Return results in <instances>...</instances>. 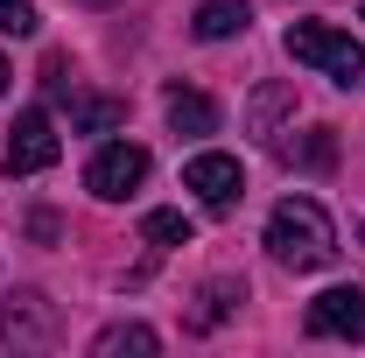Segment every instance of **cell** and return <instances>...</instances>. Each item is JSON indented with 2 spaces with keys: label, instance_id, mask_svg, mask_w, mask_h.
Listing matches in <instances>:
<instances>
[{
  "label": "cell",
  "instance_id": "cell-1",
  "mask_svg": "<svg viewBox=\"0 0 365 358\" xmlns=\"http://www.w3.org/2000/svg\"><path fill=\"white\" fill-rule=\"evenodd\" d=\"M267 253L281 260V267L295 274H317L337 260V225H330V211H323L317 197H281L267 218Z\"/></svg>",
  "mask_w": 365,
  "mask_h": 358
},
{
  "label": "cell",
  "instance_id": "cell-2",
  "mask_svg": "<svg viewBox=\"0 0 365 358\" xmlns=\"http://www.w3.org/2000/svg\"><path fill=\"white\" fill-rule=\"evenodd\" d=\"M281 49H288L295 63H309L317 78H330V85H359L365 78V43L344 36V29H330V21H295V29L281 36Z\"/></svg>",
  "mask_w": 365,
  "mask_h": 358
},
{
  "label": "cell",
  "instance_id": "cell-3",
  "mask_svg": "<svg viewBox=\"0 0 365 358\" xmlns=\"http://www.w3.org/2000/svg\"><path fill=\"white\" fill-rule=\"evenodd\" d=\"M148 169H155V162H148L140 140H106V148L85 162V190L98 197V204H120V197H134L140 183H148Z\"/></svg>",
  "mask_w": 365,
  "mask_h": 358
},
{
  "label": "cell",
  "instance_id": "cell-4",
  "mask_svg": "<svg viewBox=\"0 0 365 358\" xmlns=\"http://www.w3.org/2000/svg\"><path fill=\"white\" fill-rule=\"evenodd\" d=\"M56 344V302L43 288H21L0 302V352H49Z\"/></svg>",
  "mask_w": 365,
  "mask_h": 358
},
{
  "label": "cell",
  "instance_id": "cell-5",
  "mask_svg": "<svg viewBox=\"0 0 365 358\" xmlns=\"http://www.w3.org/2000/svg\"><path fill=\"white\" fill-rule=\"evenodd\" d=\"M56 155H63V140H56V120L43 106L14 113V127H7V176H43Z\"/></svg>",
  "mask_w": 365,
  "mask_h": 358
},
{
  "label": "cell",
  "instance_id": "cell-6",
  "mask_svg": "<svg viewBox=\"0 0 365 358\" xmlns=\"http://www.w3.org/2000/svg\"><path fill=\"white\" fill-rule=\"evenodd\" d=\"M182 190H197V204H204V211H232V204H239V190H246V176H239V162H232V155L204 148V155H190Z\"/></svg>",
  "mask_w": 365,
  "mask_h": 358
},
{
  "label": "cell",
  "instance_id": "cell-7",
  "mask_svg": "<svg viewBox=\"0 0 365 358\" xmlns=\"http://www.w3.org/2000/svg\"><path fill=\"white\" fill-rule=\"evenodd\" d=\"M309 337H365V288L359 281L323 288L309 302Z\"/></svg>",
  "mask_w": 365,
  "mask_h": 358
},
{
  "label": "cell",
  "instance_id": "cell-8",
  "mask_svg": "<svg viewBox=\"0 0 365 358\" xmlns=\"http://www.w3.org/2000/svg\"><path fill=\"white\" fill-rule=\"evenodd\" d=\"M246 29H253V7H246V0H204L197 21H190L197 43H232V36H246Z\"/></svg>",
  "mask_w": 365,
  "mask_h": 358
},
{
  "label": "cell",
  "instance_id": "cell-9",
  "mask_svg": "<svg viewBox=\"0 0 365 358\" xmlns=\"http://www.w3.org/2000/svg\"><path fill=\"white\" fill-rule=\"evenodd\" d=\"M169 127L176 134H190V140H204V134H218V106L204 98V91H169Z\"/></svg>",
  "mask_w": 365,
  "mask_h": 358
},
{
  "label": "cell",
  "instance_id": "cell-10",
  "mask_svg": "<svg viewBox=\"0 0 365 358\" xmlns=\"http://www.w3.org/2000/svg\"><path fill=\"white\" fill-rule=\"evenodd\" d=\"M274 155H281L288 169H330V162H337V134H330V127H309L302 140H274Z\"/></svg>",
  "mask_w": 365,
  "mask_h": 358
},
{
  "label": "cell",
  "instance_id": "cell-11",
  "mask_svg": "<svg viewBox=\"0 0 365 358\" xmlns=\"http://www.w3.org/2000/svg\"><path fill=\"white\" fill-rule=\"evenodd\" d=\"M127 120V106L120 98H91V91H71V127L78 134H113Z\"/></svg>",
  "mask_w": 365,
  "mask_h": 358
},
{
  "label": "cell",
  "instance_id": "cell-12",
  "mask_svg": "<svg viewBox=\"0 0 365 358\" xmlns=\"http://www.w3.org/2000/svg\"><path fill=\"white\" fill-rule=\"evenodd\" d=\"M295 113V91L288 85H260L253 91V134L260 140H281V120Z\"/></svg>",
  "mask_w": 365,
  "mask_h": 358
},
{
  "label": "cell",
  "instance_id": "cell-13",
  "mask_svg": "<svg viewBox=\"0 0 365 358\" xmlns=\"http://www.w3.org/2000/svg\"><path fill=\"white\" fill-rule=\"evenodd\" d=\"M91 352H98V358H120V352H162V337H155L148 323H106V330L91 337Z\"/></svg>",
  "mask_w": 365,
  "mask_h": 358
},
{
  "label": "cell",
  "instance_id": "cell-14",
  "mask_svg": "<svg viewBox=\"0 0 365 358\" xmlns=\"http://www.w3.org/2000/svg\"><path fill=\"white\" fill-rule=\"evenodd\" d=\"M140 232H148V246H190V232H197V225L182 218V211H148Z\"/></svg>",
  "mask_w": 365,
  "mask_h": 358
},
{
  "label": "cell",
  "instance_id": "cell-15",
  "mask_svg": "<svg viewBox=\"0 0 365 358\" xmlns=\"http://www.w3.org/2000/svg\"><path fill=\"white\" fill-rule=\"evenodd\" d=\"M232 302H246V281H211V288H204V310H197V330H211Z\"/></svg>",
  "mask_w": 365,
  "mask_h": 358
},
{
  "label": "cell",
  "instance_id": "cell-16",
  "mask_svg": "<svg viewBox=\"0 0 365 358\" xmlns=\"http://www.w3.org/2000/svg\"><path fill=\"white\" fill-rule=\"evenodd\" d=\"M36 29H43L36 0H0V36H36Z\"/></svg>",
  "mask_w": 365,
  "mask_h": 358
},
{
  "label": "cell",
  "instance_id": "cell-17",
  "mask_svg": "<svg viewBox=\"0 0 365 358\" xmlns=\"http://www.w3.org/2000/svg\"><path fill=\"white\" fill-rule=\"evenodd\" d=\"M0 91H7V63H0Z\"/></svg>",
  "mask_w": 365,
  "mask_h": 358
},
{
  "label": "cell",
  "instance_id": "cell-18",
  "mask_svg": "<svg viewBox=\"0 0 365 358\" xmlns=\"http://www.w3.org/2000/svg\"><path fill=\"white\" fill-rule=\"evenodd\" d=\"M85 7H113V0H85Z\"/></svg>",
  "mask_w": 365,
  "mask_h": 358
},
{
  "label": "cell",
  "instance_id": "cell-19",
  "mask_svg": "<svg viewBox=\"0 0 365 358\" xmlns=\"http://www.w3.org/2000/svg\"><path fill=\"white\" fill-rule=\"evenodd\" d=\"M359 239H365V225H359Z\"/></svg>",
  "mask_w": 365,
  "mask_h": 358
}]
</instances>
